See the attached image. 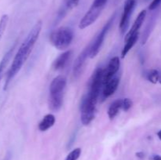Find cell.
<instances>
[{
	"instance_id": "1",
	"label": "cell",
	"mask_w": 161,
	"mask_h": 160,
	"mask_svg": "<svg viewBox=\"0 0 161 160\" xmlns=\"http://www.w3.org/2000/svg\"><path fill=\"white\" fill-rule=\"evenodd\" d=\"M42 21L41 20L38 21L34 25V27L31 28L25 40L22 42L20 46L19 47L18 50H17V53L15 54L14 60H13L12 64H11L7 73H6L4 89H7L13 78L20 72L21 67H23L24 64L26 62L28 58L29 57L30 54H31V51L34 48L35 44L39 39V34H40L41 30H42Z\"/></svg>"
},
{
	"instance_id": "2",
	"label": "cell",
	"mask_w": 161,
	"mask_h": 160,
	"mask_svg": "<svg viewBox=\"0 0 161 160\" xmlns=\"http://www.w3.org/2000/svg\"><path fill=\"white\" fill-rule=\"evenodd\" d=\"M66 84L67 79L63 75H58L52 80L49 96V108L51 111H58L62 107Z\"/></svg>"
},
{
	"instance_id": "3",
	"label": "cell",
	"mask_w": 161,
	"mask_h": 160,
	"mask_svg": "<svg viewBox=\"0 0 161 160\" xmlns=\"http://www.w3.org/2000/svg\"><path fill=\"white\" fill-rule=\"evenodd\" d=\"M73 37V31L70 28L61 27L52 31L49 40L53 47L59 50H64L71 45Z\"/></svg>"
},
{
	"instance_id": "4",
	"label": "cell",
	"mask_w": 161,
	"mask_h": 160,
	"mask_svg": "<svg viewBox=\"0 0 161 160\" xmlns=\"http://www.w3.org/2000/svg\"><path fill=\"white\" fill-rule=\"evenodd\" d=\"M96 104L97 102L91 98L86 94L83 98L80 106V111H81V122L83 125H88L93 119H94L96 112Z\"/></svg>"
},
{
	"instance_id": "5",
	"label": "cell",
	"mask_w": 161,
	"mask_h": 160,
	"mask_svg": "<svg viewBox=\"0 0 161 160\" xmlns=\"http://www.w3.org/2000/svg\"><path fill=\"white\" fill-rule=\"evenodd\" d=\"M103 74L104 69L97 67L93 73L90 82L87 95L96 102H97L100 92L103 87Z\"/></svg>"
},
{
	"instance_id": "6",
	"label": "cell",
	"mask_w": 161,
	"mask_h": 160,
	"mask_svg": "<svg viewBox=\"0 0 161 160\" xmlns=\"http://www.w3.org/2000/svg\"><path fill=\"white\" fill-rule=\"evenodd\" d=\"M116 17V13L113 14L111 17V18L107 21V23L104 25L103 28L101 30L100 32L98 33L97 36L95 37L94 40L92 42H91V49H90V58H94L98 54L99 51H100L101 48L102 46L104 41H105V36H106L107 33H108V30H109L110 27L113 24Z\"/></svg>"
},
{
	"instance_id": "7",
	"label": "cell",
	"mask_w": 161,
	"mask_h": 160,
	"mask_svg": "<svg viewBox=\"0 0 161 160\" xmlns=\"http://www.w3.org/2000/svg\"><path fill=\"white\" fill-rule=\"evenodd\" d=\"M135 5H136V0H126L124 3V11L119 23V29L122 34H124L128 28L130 16L135 9Z\"/></svg>"
},
{
	"instance_id": "8",
	"label": "cell",
	"mask_w": 161,
	"mask_h": 160,
	"mask_svg": "<svg viewBox=\"0 0 161 160\" xmlns=\"http://www.w3.org/2000/svg\"><path fill=\"white\" fill-rule=\"evenodd\" d=\"M103 9L104 7H96V6L91 5L89 10L85 13V15L83 16V17L80 20L79 28L80 29H84V28L93 24L96 21V20L98 18Z\"/></svg>"
},
{
	"instance_id": "9",
	"label": "cell",
	"mask_w": 161,
	"mask_h": 160,
	"mask_svg": "<svg viewBox=\"0 0 161 160\" xmlns=\"http://www.w3.org/2000/svg\"><path fill=\"white\" fill-rule=\"evenodd\" d=\"M90 49H91V43L82 51V53L75 59L73 64V69H72L75 78H78L83 72V69L86 59L87 57H90Z\"/></svg>"
},
{
	"instance_id": "10",
	"label": "cell",
	"mask_w": 161,
	"mask_h": 160,
	"mask_svg": "<svg viewBox=\"0 0 161 160\" xmlns=\"http://www.w3.org/2000/svg\"><path fill=\"white\" fill-rule=\"evenodd\" d=\"M119 67H120V61L118 56H114L110 60L107 67L104 70L103 85L115 76V75L119 71Z\"/></svg>"
},
{
	"instance_id": "11",
	"label": "cell",
	"mask_w": 161,
	"mask_h": 160,
	"mask_svg": "<svg viewBox=\"0 0 161 160\" xmlns=\"http://www.w3.org/2000/svg\"><path fill=\"white\" fill-rule=\"evenodd\" d=\"M119 84V78L117 76H114L109 81L105 83L102 87V97L103 99L109 97L113 95L117 89Z\"/></svg>"
},
{
	"instance_id": "12",
	"label": "cell",
	"mask_w": 161,
	"mask_h": 160,
	"mask_svg": "<svg viewBox=\"0 0 161 160\" xmlns=\"http://www.w3.org/2000/svg\"><path fill=\"white\" fill-rule=\"evenodd\" d=\"M72 53H73L72 50H67V51L60 54L53 61V69L55 71H58L64 68L68 64V63L69 62V61H70L71 57L72 56Z\"/></svg>"
},
{
	"instance_id": "13",
	"label": "cell",
	"mask_w": 161,
	"mask_h": 160,
	"mask_svg": "<svg viewBox=\"0 0 161 160\" xmlns=\"http://www.w3.org/2000/svg\"><path fill=\"white\" fill-rule=\"evenodd\" d=\"M146 14H147V13H146V10H145V9H143V10H142L141 12L139 13V14H138V17H137L136 20L134 22L131 28H130V31L127 32V34L126 35L124 40H125V39H127L128 38H130V36L134 35L136 34V33H139V30L140 28H141V27L142 26V24L144 23V20L146 17Z\"/></svg>"
},
{
	"instance_id": "14",
	"label": "cell",
	"mask_w": 161,
	"mask_h": 160,
	"mask_svg": "<svg viewBox=\"0 0 161 160\" xmlns=\"http://www.w3.org/2000/svg\"><path fill=\"white\" fill-rule=\"evenodd\" d=\"M55 116L53 114H47L43 117V119L39 123L38 128L40 131L45 132L51 128L55 123Z\"/></svg>"
},
{
	"instance_id": "15",
	"label": "cell",
	"mask_w": 161,
	"mask_h": 160,
	"mask_svg": "<svg viewBox=\"0 0 161 160\" xmlns=\"http://www.w3.org/2000/svg\"><path fill=\"white\" fill-rule=\"evenodd\" d=\"M138 36H139V33H136V34H135L134 35L130 36V38H128L127 39H125V40H124L125 44H124L122 52H121V57L124 58L127 56L128 52L133 48V46L135 45L137 41H138Z\"/></svg>"
},
{
	"instance_id": "16",
	"label": "cell",
	"mask_w": 161,
	"mask_h": 160,
	"mask_svg": "<svg viewBox=\"0 0 161 160\" xmlns=\"http://www.w3.org/2000/svg\"><path fill=\"white\" fill-rule=\"evenodd\" d=\"M123 100L122 99H117L114 100L113 103L110 104L109 108L108 109V115L110 120H113L115 119L116 115L119 113V110L122 109Z\"/></svg>"
},
{
	"instance_id": "17",
	"label": "cell",
	"mask_w": 161,
	"mask_h": 160,
	"mask_svg": "<svg viewBox=\"0 0 161 160\" xmlns=\"http://www.w3.org/2000/svg\"><path fill=\"white\" fill-rule=\"evenodd\" d=\"M15 47H16V44H14V45H13V46L11 47L7 52H6V54L3 56V59H2L1 61H0V82H1L2 77H3V72H4L5 67H6V65H7L8 62H9V59H10L13 53H14V49H15Z\"/></svg>"
},
{
	"instance_id": "18",
	"label": "cell",
	"mask_w": 161,
	"mask_h": 160,
	"mask_svg": "<svg viewBox=\"0 0 161 160\" xmlns=\"http://www.w3.org/2000/svg\"><path fill=\"white\" fill-rule=\"evenodd\" d=\"M146 78L149 82L156 84L159 82V78H160V72L157 69H151L147 72L146 74Z\"/></svg>"
},
{
	"instance_id": "19",
	"label": "cell",
	"mask_w": 161,
	"mask_h": 160,
	"mask_svg": "<svg viewBox=\"0 0 161 160\" xmlns=\"http://www.w3.org/2000/svg\"><path fill=\"white\" fill-rule=\"evenodd\" d=\"M80 0H64V6H63L62 11H61V17H62V14L65 13L67 11L71 10L73 8L76 7L78 6L79 3H80Z\"/></svg>"
},
{
	"instance_id": "20",
	"label": "cell",
	"mask_w": 161,
	"mask_h": 160,
	"mask_svg": "<svg viewBox=\"0 0 161 160\" xmlns=\"http://www.w3.org/2000/svg\"><path fill=\"white\" fill-rule=\"evenodd\" d=\"M8 21H9V17H8L7 14H4L0 18V41L3 38L5 31H6Z\"/></svg>"
},
{
	"instance_id": "21",
	"label": "cell",
	"mask_w": 161,
	"mask_h": 160,
	"mask_svg": "<svg viewBox=\"0 0 161 160\" xmlns=\"http://www.w3.org/2000/svg\"><path fill=\"white\" fill-rule=\"evenodd\" d=\"M81 155V149L80 147L73 149L66 157L65 160H77Z\"/></svg>"
},
{
	"instance_id": "22",
	"label": "cell",
	"mask_w": 161,
	"mask_h": 160,
	"mask_svg": "<svg viewBox=\"0 0 161 160\" xmlns=\"http://www.w3.org/2000/svg\"><path fill=\"white\" fill-rule=\"evenodd\" d=\"M132 104H133V102L129 98H125L123 99V105H122V109L124 111H127L131 108Z\"/></svg>"
},
{
	"instance_id": "23",
	"label": "cell",
	"mask_w": 161,
	"mask_h": 160,
	"mask_svg": "<svg viewBox=\"0 0 161 160\" xmlns=\"http://www.w3.org/2000/svg\"><path fill=\"white\" fill-rule=\"evenodd\" d=\"M108 0H94L92 6L96 7H105Z\"/></svg>"
},
{
	"instance_id": "24",
	"label": "cell",
	"mask_w": 161,
	"mask_h": 160,
	"mask_svg": "<svg viewBox=\"0 0 161 160\" xmlns=\"http://www.w3.org/2000/svg\"><path fill=\"white\" fill-rule=\"evenodd\" d=\"M160 3L161 0H153V2L150 3V5H149V9H150V10H154V9H156L159 6H160Z\"/></svg>"
},
{
	"instance_id": "25",
	"label": "cell",
	"mask_w": 161,
	"mask_h": 160,
	"mask_svg": "<svg viewBox=\"0 0 161 160\" xmlns=\"http://www.w3.org/2000/svg\"><path fill=\"white\" fill-rule=\"evenodd\" d=\"M136 155H137V157H138V158H144V156H145L144 153H143V152H142L136 153Z\"/></svg>"
},
{
	"instance_id": "26",
	"label": "cell",
	"mask_w": 161,
	"mask_h": 160,
	"mask_svg": "<svg viewBox=\"0 0 161 160\" xmlns=\"http://www.w3.org/2000/svg\"><path fill=\"white\" fill-rule=\"evenodd\" d=\"M153 160H161V156L159 155H154L153 156Z\"/></svg>"
},
{
	"instance_id": "27",
	"label": "cell",
	"mask_w": 161,
	"mask_h": 160,
	"mask_svg": "<svg viewBox=\"0 0 161 160\" xmlns=\"http://www.w3.org/2000/svg\"><path fill=\"white\" fill-rule=\"evenodd\" d=\"M4 160H10V154H7L6 156L5 157Z\"/></svg>"
},
{
	"instance_id": "28",
	"label": "cell",
	"mask_w": 161,
	"mask_h": 160,
	"mask_svg": "<svg viewBox=\"0 0 161 160\" xmlns=\"http://www.w3.org/2000/svg\"><path fill=\"white\" fill-rule=\"evenodd\" d=\"M157 136H158L159 139H160V141H161V130H160V131L157 132Z\"/></svg>"
},
{
	"instance_id": "29",
	"label": "cell",
	"mask_w": 161,
	"mask_h": 160,
	"mask_svg": "<svg viewBox=\"0 0 161 160\" xmlns=\"http://www.w3.org/2000/svg\"><path fill=\"white\" fill-rule=\"evenodd\" d=\"M159 83L161 84V72H160V78H159Z\"/></svg>"
}]
</instances>
